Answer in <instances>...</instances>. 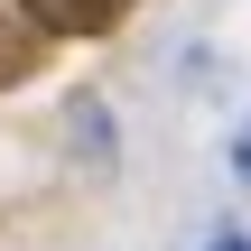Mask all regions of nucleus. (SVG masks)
Listing matches in <instances>:
<instances>
[{"label": "nucleus", "mask_w": 251, "mask_h": 251, "mask_svg": "<svg viewBox=\"0 0 251 251\" xmlns=\"http://www.w3.org/2000/svg\"><path fill=\"white\" fill-rule=\"evenodd\" d=\"M233 177L251 186V112H242V130H233Z\"/></svg>", "instance_id": "f257e3e1"}, {"label": "nucleus", "mask_w": 251, "mask_h": 251, "mask_svg": "<svg viewBox=\"0 0 251 251\" xmlns=\"http://www.w3.org/2000/svg\"><path fill=\"white\" fill-rule=\"evenodd\" d=\"M196 251H251V242H242V233H214V242H196Z\"/></svg>", "instance_id": "f03ea898"}]
</instances>
